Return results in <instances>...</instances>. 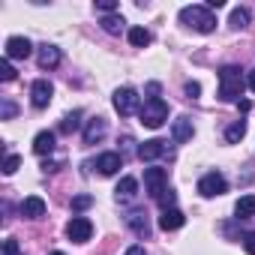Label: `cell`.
I'll use <instances>...</instances> for the list:
<instances>
[{
	"label": "cell",
	"mask_w": 255,
	"mask_h": 255,
	"mask_svg": "<svg viewBox=\"0 0 255 255\" xmlns=\"http://www.w3.org/2000/svg\"><path fill=\"white\" fill-rule=\"evenodd\" d=\"M123 24H126V21H123L120 15H105V18H102L105 33H120V30H123Z\"/></svg>",
	"instance_id": "25"
},
{
	"label": "cell",
	"mask_w": 255,
	"mask_h": 255,
	"mask_svg": "<svg viewBox=\"0 0 255 255\" xmlns=\"http://www.w3.org/2000/svg\"><path fill=\"white\" fill-rule=\"evenodd\" d=\"M51 255H63V252H51Z\"/></svg>",
	"instance_id": "38"
},
{
	"label": "cell",
	"mask_w": 255,
	"mask_h": 255,
	"mask_svg": "<svg viewBox=\"0 0 255 255\" xmlns=\"http://www.w3.org/2000/svg\"><path fill=\"white\" fill-rule=\"evenodd\" d=\"M0 78H3V81H12V78H15V69H12V63H9V60L0 63Z\"/></svg>",
	"instance_id": "30"
},
{
	"label": "cell",
	"mask_w": 255,
	"mask_h": 255,
	"mask_svg": "<svg viewBox=\"0 0 255 255\" xmlns=\"http://www.w3.org/2000/svg\"><path fill=\"white\" fill-rule=\"evenodd\" d=\"M90 234H93V222L90 219H84V216H72L69 219V225H66V237L69 240L84 243V240H90Z\"/></svg>",
	"instance_id": "6"
},
{
	"label": "cell",
	"mask_w": 255,
	"mask_h": 255,
	"mask_svg": "<svg viewBox=\"0 0 255 255\" xmlns=\"http://www.w3.org/2000/svg\"><path fill=\"white\" fill-rule=\"evenodd\" d=\"M3 255H24V252L18 249V240H15V237L3 240Z\"/></svg>",
	"instance_id": "29"
},
{
	"label": "cell",
	"mask_w": 255,
	"mask_h": 255,
	"mask_svg": "<svg viewBox=\"0 0 255 255\" xmlns=\"http://www.w3.org/2000/svg\"><path fill=\"white\" fill-rule=\"evenodd\" d=\"M129 42H132L135 48L150 45V30H144V27H132V30H129Z\"/></svg>",
	"instance_id": "24"
},
{
	"label": "cell",
	"mask_w": 255,
	"mask_h": 255,
	"mask_svg": "<svg viewBox=\"0 0 255 255\" xmlns=\"http://www.w3.org/2000/svg\"><path fill=\"white\" fill-rule=\"evenodd\" d=\"M9 117H15V105L9 99H3V120H9Z\"/></svg>",
	"instance_id": "34"
},
{
	"label": "cell",
	"mask_w": 255,
	"mask_h": 255,
	"mask_svg": "<svg viewBox=\"0 0 255 255\" xmlns=\"http://www.w3.org/2000/svg\"><path fill=\"white\" fill-rule=\"evenodd\" d=\"M102 135H105V120L93 117L87 123V129H84V144H96V141H102Z\"/></svg>",
	"instance_id": "18"
},
{
	"label": "cell",
	"mask_w": 255,
	"mask_h": 255,
	"mask_svg": "<svg viewBox=\"0 0 255 255\" xmlns=\"http://www.w3.org/2000/svg\"><path fill=\"white\" fill-rule=\"evenodd\" d=\"M114 195H117V201H132V198L138 195V180H135V177H123V180L117 183Z\"/></svg>",
	"instance_id": "16"
},
{
	"label": "cell",
	"mask_w": 255,
	"mask_h": 255,
	"mask_svg": "<svg viewBox=\"0 0 255 255\" xmlns=\"http://www.w3.org/2000/svg\"><path fill=\"white\" fill-rule=\"evenodd\" d=\"M126 255H144V246H132V249H126Z\"/></svg>",
	"instance_id": "35"
},
{
	"label": "cell",
	"mask_w": 255,
	"mask_h": 255,
	"mask_svg": "<svg viewBox=\"0 0 255 255\" xmlns=\"http://www.w3.org/2000/svg\"><path fill=\"white\" fill-rule=\"evenodd\" d=\"M123 165V159H120V153H102V156H96V171L99 174H114L117 168Z\"/></svg>",
	"instance_id": "15"
},
{
	"label": "cell",
	"mask_w": 255,
	"mask_h": 255,
	"mask_svg": "<svg viewBox=\"0 0 255 255\" xmlns=\"http://www.w3.org/2000/svg\"><path fill=\"white\" fill-rule=\"evenodd\" d=\"M36 63H39V69H54L57 63H60V48L57 45H39V54H36Z\"/></svg>",
	"instance_id": "11"
},
{
	"label": "cell",
	"mask_w": 255,
	"mask_h": 255,
	"mask_svg": "<svg viewBox=\"0 0 255 255\" xmlns=\"http://www.w3.org/2000/svg\"><path fill=\"white\" fill-rule=\"evenodd\" d=\"M141 123L144 126H150V129H159V126L168 120V105L159 99V96H150V99H144V105H141Z\"/></svg>",
	"instance_id": "3"
},
{
	"label": "cell",
	"mask_w": 255,
	"mask_h": 255,
	"mask_svg": "<svg viewBox=\"0 0 255 255\" xmlns=\"http://www.w3.org/2000/svg\"><path fill=\"white\" fill-rule=\"evenodd\" d=\"M90 204H93L90 195H75V198H72V210H87Z\"/></svg>",
	"instance_id": "28"
},
{
	"label": "cell",
	"mask_w": 255,
	"mask_h": 255,
	"mask_svg": "<svg viewBox=\"0 0 255 255\" xmlns=\"http://www.w3.org/2000/svg\"><path fill=\"white\" fill-rule=\"evenodd\" d=\"M183 222H186V216H183L177 207L162 210V216H159V228H162V231H177V228H183Z\"/></svg>",
	"instance_id": "14"
},
{
	"label": "cell",
	"mask_w": 255,
	"mask_h": 255,
	"mask_svg": "<svg viewBox=\"0 0 255 255\" xmlns=\"http://www.w3.org/2000/svg\"><path fill=\"white\" fill-rule=\"evenodd\" d=\"M180 24H186L198 33H210V30H216V15L210 12V6H183Z\"/></svg>",
	"instance_id": "1"
},
{
	"label": "cell",
	"mask_w": 255,
	"mask_h": 255,
	"mask_svg": "<svg viewBox=\"0 0 255 255\" xmlns=\"http://www.w3.org/2000/svg\"><path fill=\"white\" fill-rule=\"evenodd\" d=\"M243 93V78L237 66H222L219 69V99L222 102H240Z\"/></svg>",
	"instance_id": "2"
},
{
	"label": "cell",
	"mask_w": 255,
	"mask_h": 255,
	"mask_svg": "<svg viewBox=\"0 0 255 255\" xmlns=\"http://www.w3.org/2000/svg\"><path fill=\"white\" fill-rule=\"evenodd\" d=\"M114 108L120 117H129L132 111H138V93L132 87H120L114 90Z\"/></svg>",
	"instance_id": "4"
},
{
	"label": "cell",
	"mask_w": 255,
	"mask_h": 255,
	"mask_svg": "<svg viewBox=\"0 0 255 255\" xmlns=\"http://www.w3.org/2000/svg\"><path fill=\"white\" fill-rule=\"evenodd\" d=\"M234 213H237V222H240V219L255 216V195H243V198L234 204Z\"/></svg>",
	"instance_id": "20"
},
{
	"label": "cell",
	"mask_w": 255,
	"mask_h": 255,
	"mask_svg": "<svg viewBox=\"0 0 255 255\" xmlns=\"http://www.w3.org/2000/svg\"><path fill=\"white\" fill-rule=\"evenodd\" d=\"M147 93H150V96H156V93H159V84H156V81H150V84H147Z\"/></svg>",
	"instance_id": "36"
},
{
	"label": "cell",
	"mask_w": 255,
	"mask_h": 255,
	"mask_svg": "<svg viewBox=\"0 0 255 255\" xmlns=\"http://www.w3.org/2000/svg\"><path fill=\"white\" fill-rule=\"evenodd\" d=\"M18 165H21V156L9 153V156H6V162H3V174H15V171H18Z\"/></svg>",
	"instance_id": "27"
},
{
	"label": "cell",
	"mask_w": 255,
	"mask_h": 255,
	"mask_svg": "<svg viewBox=\"0 0 255 255\" xmlns=\"http://www.w3.org/2000/svg\"><path fill=\"white\" fill-rule=\"evenodd\" d=\"M243 135H246V123H243V120L231 123L228 129H225V141H228V144H237V141H240Z\"/></svg>",
	"instance_id": "22"
},
{
	"label": "cell",
	"mask_w": 255,
	"mask_h": 255,
	"mask_svg": "<svg viewBox=\"0 0 255 255\" xmlns=\"http://www.w3.org/2000/svg\"><path fill=\"white\" fill-rule=\"evenodd\" d=\"M249 87H252V93H255V69H249Z\"/></svg>",
	"instance_id": "37"
},
{
	"label": "cell",
	"mask_w": 255,
	"mask_h": 255,
	"mask_svg": "<svg viewBox=\"0 0 255 255\" xmlns=\"http://www.w3.org/2000/svg\"><path fill=\"white\" fill-rule=\"evenodd\" d=\"M165 153H168V141H162V138H150V141H144L138 147V159L141 162H153V159H159Z\"/></svg>",
	"instance_id": "10"
},
{
	"label": "cell",
	"mask_w": 255,
	"mask_h": 255,
	"mask_svg": "<svg viewBox=\"0 0 255 255\" xmlns=\"http://www.w3.org/2000/svg\"><path fill=\"white\" fill-rule=\"evenodd\" d=\"M243 249H246V252H249V255H255V231H252V234H246V237H243Z\"/></svg>",
	"instance_id": "32"
},
{
	"label": "cell",
	"mask_w": 255,
	"mask_h": 255,
	"mask_svg": "<svg viewBox=\"0 0 255 255\" xmlns=\"http://www.w3.org/2000/svg\"><path fill=\"white\" fill-rule=\"evenodd\" d=\"M165 183H168V171L165 168H144V186H147V192L153 198H159V192L165 189Z\"/></svg>",
	"instance_id": "7"
},
{
	"label": "cell",
	"mask_w": 255,
	"mask_h": 255,
	"mask_svg": "<svg viewBox=\"0 0 255 255\" xmlns=\"http://www.w3.org/2000/svg\"><path fill=\"white\" fill-rule=\"evenodd\" d=\"M192 132H195V129H192V120H189L186 114L174 120V129H171V135H174V141H177V144L189 141V138H192Z\"/></svg>",
	"instance_id": "17"
},
{
	"label": "cell",
	"mask_w": 255,
	"mask_h": 255,
	"mask_svg": "<svg viewBox=\"0 0 255 255\" xmlns=\"http://www.w3.org/2000/svg\"><path fill=\"white\" fill-rule=\"evenodd\" d=\"M51 150H54V132H39V135L33 138V153L45 156V153H51Z\"/></svg>",
	"instance_id": "19"
},
{
	"label": "cell",
	"mask_w": 255,
	"mask_h": 255,
	"mask_svg": "<svg viewBox=\"0 0 255 255\" xmlns=\"http://www.w3.org/2000/svg\"><path fill=\"white\" fill-rule=\"evenodd\" d=\"M78 126H81V111H72V114H66V117L60 120V132H63V135H72Z\"/></svg>",
	"instance_id": "21"
},
{
	"label": "cell",
	"mask_w": 255,
	"mask_h": 255,
	"mask_svg": "<svg viewBox=\"0 0 255 255\" xmlns=\"http://www.w3.org/2000/svg\"><path fill=\"white\" fill-rule=\"evenodd\" d=\"M228 189V183H225V177L219 174V171H210V174H204L201 180H198V192L204 195V198H213V195H222Z\"/></svg>",
	"instance_id": "5"
},
{
	"label": "cell",
	"mask_w": 255,
	"mask_h": 255,
	"mask_svg": "<svg viewBox=\"0 0 255 255\" xmlns=\"http://www.w3.org/2000/svg\"><path fill=\"white\" fill-rule=\"evenodd\" d=\"M126 225H129L138 237H150V222H147V216L141 213V210H132V213H126Z\"/></svg>",
	"instance_id": "13"
},
{
	"label": "cell",
	"mask_w": 255,
	"mask_h": 255,
	"mask_svg": "<svg viewBox=\"0 0 255 255\" xmlns=\"http://www.w3.org/2000/svg\"><path fill=\"white\" fill-rule=\"evenodd\" d=\"M51 96H54L51 81H45V78L33 81V87H30V102H33V108H45V105L51 102Z\"/></svg>",
	"instance_id": "9"
},
{
	"label": "cell",
	"mask_w": 255,
	"mask_h": 255,
	"mask_svg": "<svg viewBox=\"0 0 255 255\" xmlns=\"http://www.w3.org/2000/svg\"><path fill=\"white\" fill-rule=\"evenodd\" d=\"M183 90H186V96H189V99H195V96L201 93V84H198V81H186V87H183Z\"/></svg>",
	"instance_id": "31"
},
{
	"label": "cell",
	"mask_w": 255,
	"mask_h": 255,
	"mask_svg": "<svg viewBox=\"0 0 255 255\" xmlns=\"http://www.w3.org/2000/svg\"><path fill=\"white\" fill-rule=\"evenodd\" d=\"M249 18H252V15H249V9H246V6H234V9H231V27H237V30H240V27H246V24H249Z\"/></svg>",
	"instance_id": "23"
},
{
	"label": "cell",
	"mask_w": 255,
	"mask_h": 255,
	"mask_svg": "<svg viewBox=\"0 0 255 255\" xmlns=\"http://www.w3.org/2000/svg\"><path fill=\"white\" fill-rule=\"evenodd\" d=\"M156 201H159V207H162V210H171V207H174V201H177V192L165 186V189L159 192V198H156Z\"/></svg>",
	"instance_id": "26"
},
{
	"label": "cell",
	"mask_w": 255,
	"mask_h": 255,
	"mask_svg": "<svg viewBox=\"0 0 255 255\" xmlns=\"http://www.w3.org/2000/svg\"><path fill=\"white\" fill-rule=\"evenodd\" d=\"M21 216H24V219H42V216H45V201H42L39 195L24 198V201H21Z\"/></svg>",
	"instance_id": "12"
},
{
	"label": "cell",
	"mask_w": 255,
	"mask_h": 255,
	"mask_svg": "<svg viewBox=\"0 0 255 255\" xmlns=\"http://www.w3.org/2000/svg\"><path fill=\"white\" fill-rule=\"evenodd\" d=\"M30 51H33L30 39H24V36H9L6 39V60H24V57H30Z\"/></svg>",
	"instance_id": "8"
},
{
	"label": "cell",
	"mask_w": 255,
	"mask_h": 255,
	"mask_svg": "<svg viewBox=\"0 0 255 255\" xmlns=\"http://www.w3.org/2000/svg\"><path fill=\"white\" fill-rule=\"evenodd\" d=\"M96 9H102V12H114V9H117V3H114V0H99Z\"/></svg>",
	"instance_id": "33"
}]
</instances>
